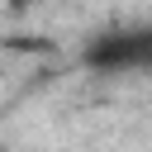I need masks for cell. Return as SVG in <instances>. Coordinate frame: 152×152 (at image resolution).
<instances>
[{"instance_id":"2","label":"cell","mask_w":152,"mask_h":152,"mask_svg":"<svg viewBox=\"0 0 152 152\" xmlns=\"http://www.w3.org/2000/svg\"><path fill=\"white\" fill-rule=\"evenodd\" d=\"M14 10H38V5H62V0H10Z\"/></svg>"},{"instance_id":"1","label":"cell","mask_w":152,"mask_h":152,"mask_svg":"<svg viewBox=\"0 0 152 152\" xmlns=\"http://www.w3.org/2000/svg\"><path fill=\"white\" fill-rule=\"evenodd\" d=\"M81 66H90V71H100V76H133V71H152V24L104 28L100 38L86 43Z\"/></svg>"}]
</instances>
